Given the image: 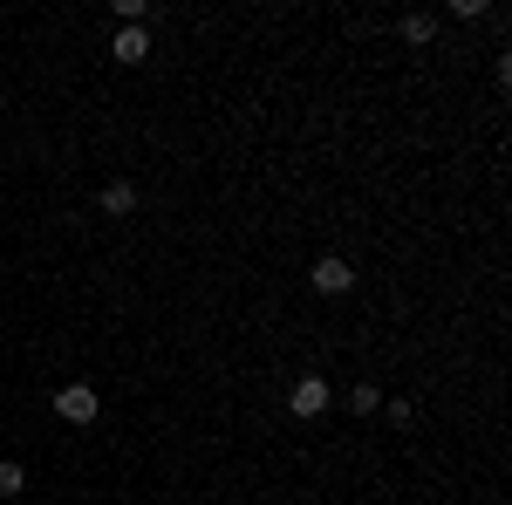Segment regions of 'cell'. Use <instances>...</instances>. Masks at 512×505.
Segmentation results:
<instances>
[{
	"mask_svg": "<svg viewBox=\"0 0 512 505\" xmlns=\"http://www.w3.org/2000/svg\"><path fill=\"white\" fill-rule=\"evenodd\" d=\"M55 410H62L69 424H96V410H103V396H96L89 383H62V389H55Z\"/></svg>",
	"mask_w": 512,
	"mask_h": 505,
	"instance_id": "cell-1",
	"label": "cell"
},
{
	"mask_svg": "<svg viewBox=\"0 0 512 505\" xmlns=\"http://www.w3.org/2000/svg\"><path fill=\"white\" fill-rule=\"evenodd\" d=\"M328 403H335V389L321 383V376H301V383L287 389V410H294V417H321Z\"/></svg>",
	"mask_w": 512,
	"mask_h": 505,
	"instance_id": "cell-2",
	"label": "cell"
},
{
	"mask_svg": "<svg viewBox=\"0 0 512 505\" xmlns=\"http://www.w3.org/2000/svg\"><path fill=\"white\" fill-rule=\"evenodd\" d=\"M96 205H103L110 219H130V212H137V185H130V178H117V185H103V198H96Z\"/></svg>",
	"mask_w": 512,
	"mask_h": 505,
	"instance_id": "cell-4",
	"label": "cell"
},
{
	"mask_svg": "<svg viewBox=\"0 0 512 505\" xmlns=\"http://www.w3.org/2000/svg\"><path fill=\"white\" fill-rule=\"evenodd\" d=\"M396 28H403V41H410V48H424V41L437 35V21H431V14H403Z\"/></svg>",
	"mask_w": 512,
	"mask_h": 505,
	"instance_id": "cell-6",
	"label": "cell"
},
{
	"mask_svg": "<svg viewBox=\"0 0 512 505\" xmlns=\"http://www.w3.org/2000/svg\"><path fill=\"white\" fill-rule=\"evenodd\" d=\"M144 55H151V35H144V28H123V35H117V62H130V69H137Z\"/></svg>",
	"mask_w": 512,
	"mask_h": 505,
	"instance_id": "cell-5",
	"label": "cell"
},
{
	"mask_svg": "<svg viewBox=\"0 0 512 505\" xmlns=\"http://www.w3.org/2000/svg\"><path fill=\"white\" fill-rule=\"evenodd\" d=\"M21 492H28V471L14 458H0V499H21Z\"/></svg>",
	"mask_w": 512,
	"mask_h": 505,
	"instance_id": "cell-7",
	"label": "cell"
},
{
	"mask_svg": "<svg viewBox=\"0 0 512 505\" xmlns=\"http://www.w3.org/2000/svg\"><path fill=\"white\" fill-rule=\"evenodd\" d=\"M308 280H315V294H328V301H335V294H349V287H355V267L342 260V253H328V260H315V273H308Z\"/></svg>",
	"mask_w": 512,
	"mask_h": 505,
	"instance_id": "cell-3",
	"label": "cell"
},
{
	"mask_svg": "<svg viewBox=\"0 0 512 505\" xmlns=\"http://www.w3.org/2000/svg\"><path fill=\"white\" fill-rule=\"evenodd\" d=\"M376 403H383V389H376V383H349V410H355V417H369Z\"/></svg>",
	"mask_w": 512,
	"mask_h": 505,
	"instance_id": "cell-8",
	"label": "cell"
}]
</instances>
